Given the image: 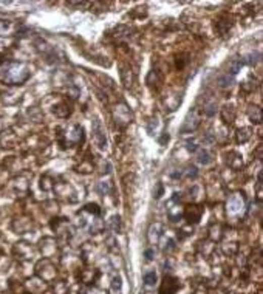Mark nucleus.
<instances>
[{
	"label": "nucleus",
	"mask_w": 263,
	"mask_h": 294,
	"mask_svg": "<svg viewBox=\"0 0 263 294\" xmlns=\"http://www.w3.org/2000/svg\"><path fill=\"white\" fill-rule=\"evenodd\" d=\"M198 161L201 163V164H209L212 160H211V154L207 152V151H198Z\"/></svg>",
	"instance_id": "423d86ee"
},
{
	"label": "nucleus",
	"mask_w": 263,
	"mask_h": 294,
	"mask_svg": "<svg viewBox=\"0 0 263 294\" xmlns=\"http://www.w3.org/2000/svg\"><path fill=\"white\" fill-rule=\"evenodd\" d=\"M155 282H156V274H155V271H149V273L144 274V283H146L147 286L155 285Z\"/></svg>",
	"instance_id": "0eeeda50"
},
{
	"label": "nucleus",
	"mask_w": 263,
	"mask_h": 294,
	"mask_svg": "<svg viewBox=\"0 0 263 294\" xmlns=\"http://www.w3.org/2000/svg\"><path fill=\"white\" fill-rule=\"evenodd\" d=\"M146 256H147V260H150V259H152V251H147Z\"/></svg>",
	"instance_id": "ddd939ff"
},
{
	"label": "nucleus",
	"mask_w": 263,
	"mask_h": 294,
	"mask_svg": "<svg viewBox=\"0 0 263 294\" xmlns=\"http://www.w3.org/2000/svg\"><path fill=\"white\" fill-rule=\"evenodd\" d=\"M232 81H234V76H229V73H228V75H225L219 79V84H220L222 88H226L232 84Z\"/></svg>",
	"instance_id": "6e6552de"
},
{
	"label": "nucleus",
	"mask_w": 263,
	"mask_h": 294,
	"mask_svg": "<svg viewBox=\"0 0 263 294\" xmlns=\"http://www.w3.org/2000/svg\"><path fill=\"white\" fill-rule=\"evenodd\" d=\"M198 124H200V116H198L197 110L194 109L187 113L183 126H181V132H192L198 127Z\"/></svg>",
	"instance_id": "f03ea898"
},
{
	"label": "nucleus",
	"mask_w": 263,
	"mask_h": 294,
	"mask_svg": "<svg viewBox=\"0 0 263 294\" xmlns=\"http://www.w3.org/2000/svg\"><path fill=\"white\" fill-rule=\"evenodd\" d=\"M156 186H158V187H156V190H153V197H155V199H160L161 195H163V184L158 183Z\"/></svg>",
	"instance_id": "9b49d317"
},
{
	"label": "nucleus",
	"mask_w": 263,
	"mask_h": 294,
	"mask_svg": "<svg viewBox=\"0 0 263 294\" xmlns=\"http://www.w3.org/2000/svg\"><path fill=\"white\" fill-rule=\"evenodd\" d=\"M30 70L23 65V64H10L5 70H4V81L13 85L25 82L30 78Z\"/></svg>",
	"instance_id": "f257e3e1"
},
{
	"label": "nucleus",
	"mask_w": 263,
	"mask_h": 294,
	"mask_svg": "<svg viewBox=\"0 0 263 294\" xmlns=\"http://www.w3.org/2000/svg\"><path fill=\"white\" fill-rule=\"evenodd\" d=\"M180 288V282L175 279V277H171V276H166L164 277V282L161 285V294H175L177 289Z\"/></svg>",
	"instance_id": "20e7f679"
},
{
	"label": "nucleus",
	"mask_w": 263,
	"mask_h": 294,
	"mask_svg": "<svg viewBox=\"0 0 263 294\" xmlns=\"http://www.w3.org/2000/svg\"><path fill=\"white\" fill-rule=\"evenodd\" d=\"M201 214H203V209L200 206H189V208H186V212H184V215L189 222H194V223H197L201 218Z\"/></svg>",
	"instance_id": "39448f33"
},
{
	"label": "nucleus",
	"mask_w": 263,
	"mask_h": 294,
	"mask_svg": "<svg viewBox=\"0 0 263 294\" xmlns=\"http://www.w3.org/2000/svg\"><path fill=\"white\" fill-rule=\"evenodd\" d=\"M93 136L94 139H96L98 145H99V149H106L107 147V139H106V133L102 130V124L96 119L93 122Z\"/></svg>",
	"instance_id": "7ed1b4c3"
},
{
	"label": "nucleus",
	"mask_w": 263,
	"mask_h": 294,
	"mask_svg": "<svg viewBox=\"0 0 263 294\" xmlns=\"http://www.w3.org/2000/svg\"><path fill=\"white\" fill-rule=\"evenodd\" d=\"M121 286H123L121 277H115V279H113V289H115V291H121Z\"/></svg>",
	"instance_id": "9d476101"
},
{
	"label": "nucleus",
	"mask_w": 263,
	"mask_h": 294,
	"mask_svg": "<svg viewBox=\"0 0 263 294\" xmlns=\"http://www.w3.org/2000/svg\"><path fill=\"white\" fill-rule=\"evenodd\" d=\"M187 170H189V172H187V177H197V169H195L194 166H189Z\"/></svg>",
	"instance_id": "f8f14e48"
},
{
	"label": "nucleus",
	"mask_w": 263,
	"mask_h": 294,
	"mask_svg": "<svg viewBox=\"0 0 263 294\" xmlns=\"http://www.w3.org/2000/svg\"><path fill=\"white\" fill-rule=\"evenodd\" d=\"M238 142H245V141H248L249 139V136H251V130L249 129H243V130H238Z\"/></svg>",
	"instance_id": "1a4fd4ad"
}]
</instances>
